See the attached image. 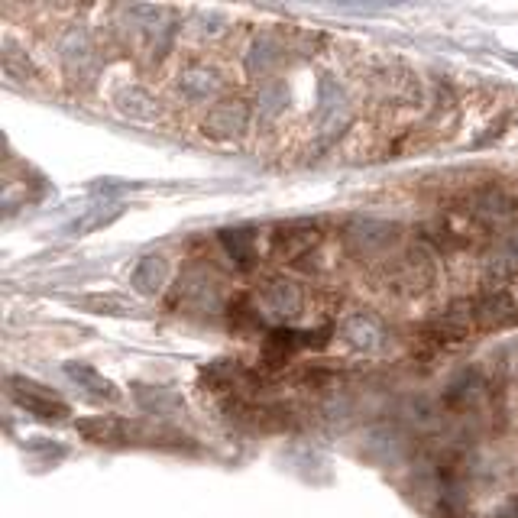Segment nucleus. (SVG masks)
<instances>
[{
	"label": "nucleus",
	"mask_w": 518,
	"mask_h": 518,
	"mask_svg": "<svg viewBox=\"0 0 518 518\" xmlns=\"http://www.w3.org/2000/svg\"><path fill=\"white\" fill-rule=\"evenodd\" d=\"M114 101L120 107V114L130 117V120H153L156 117V98L140 85H130V88H120L114 94Z\"/></svg>",
	"instance_id": "20"
},
{
	"label": "nucleus",
	"mask_w": 518,
	"mask_h": 518,
	"mask_svg": "<svg viewBox=\"0 0 518 518\" xmlns=\"http://www.w3.org/2000/svg\"><path fill=\"white\" fill-rule=\"evenodd\" d=\"M285 104H289V91L279 81H272V85L259 88V114L263 117H276L285 111Z\"/></svg>",
	"instance_id": "23"
},
{
	"label": "nucleus",
	"mask_w": 518,
	"mask_h": 518,
	"mask_svg": "<svg viewBox=\"0 0 518 518\" xmlns=\"http://www.w3.org/2000/svg\"><path fill=\"white\" fill-rule=\"evenodd\" d=\"M169 259L162 256V253H146L136 259V266L130 272V285L140 295H159L162 289H166V282H169Z\"/></svg>",
	"instance_id": "13"
},
{
	"label": "nucleus",
	"mask_w": 518,
	"mask_h": 518,
	"mask_svg": "<svg viewBox=\"0 0 518 518\" xmlns=\"http://www.w3.org/2000/svg\"><path fill=\"white\" fill-rule=\"evenodd\" d=\"M259 305H263L269 318L289 324L305 311V292L302 285L289 276H272L263 282V289H259Z\"/></svg>",
	"instance_id": "6"
},
{
	"label": "nucleus",
	"mask_w": 518,
	"mask_h": 518,
	"mask_svg": "<svg viewBox=\"0 0 518 518\" xmlns=\"http://www.w3.org/2000/svg\"><path fill=\"white\" fill-rule=\"evenodd\" d=\"M91 444L104 447H182L185 434L162 428V425H146L136 418H120V415H94L81 418L75 425Z\"/></svg>",
	"instance_id": "1"
},
{
	"label": "nucleus",
	"mask_w": 518,
	"mask_h": 518,
	"mask_svg": "<svg viewBox=\"0 0 518 518\" xmlns=\"http://www.w3.org/2000/svg\"><path fill=\"white\" fill-rule=\"evenodd\" d=\"M7 392L10 399L17 402L23 412H30L33 418H43V421H65L68 418V402L62 399L59 392H52L49 386L36 383V379H26V376H10L7 379Z\"/></svg>",
	"instance_id": "3"
},
{
	"label": "nucleus",
	"mask_w": 518,
	"mask_h": 518,
	"mask_svg": "<svg viewBox=\"0 0 518 518\" xmlns=\"http://www.w3.org/2000/svg\"><path fill=\"white\" fill-rule=\"evenodd\" d=\"M347 117H350V104H347L344 88H340L331 75H324L321 85H318V107H315V124H318V130L321 133L337 130L340 124H347Z\"/></svg>",
	"instance_id": "9"
},
{
	"label": "nucleus",
	"mask_w": 518,
	"mask_h": 518,
	"mask_svg": "<svg viewBox=\"0 0 518 518\" xmlns=\"http://www.w3.org/2000/svg\"><path fill=\"white\" fill-rule=\"evenodd\" d=\"M179 302L188 308L211 311L221 305V285L214 276H208L204 269H192L188 276L179 279Z\"/></svg>",
	"instance_id": "12"
},
{
	"label": "nucleus",
	"mask_w": 518,
	"mask_h": 518,
	"mask_svg": "<svg viewBox=\"0 0 518 518\" xmlns=\"http://www.w3.org/2000/svg\"><path fill=\"white\" fill-rule=\"evenodd\" d=\"M230 324L237 327V331H256L263 318H259V308L247 305V302H234L230 305Z\"/></svg>",
	"instance_id": "24"
},
{
	"label": "nucleus",
	"mask_w": 518,
	"mask_h": 518,
	"mask_svg": "<svg viewBox=\"0 0 518 518\" xmlns=\"http://www.w3.org/2000/svg\"><path fill=\"white\" fill-rule=\"evenodd\" d=\"M59 59L65 65L68 78L75 81H91L101 68L98 46H94L88 30H78V26H72V30L59 39Z\"/></svg>",
	"instance_id": "4"
},
{
	"label": "nucleus",
	"mask_w": 518,
	"mask_h": 518,
	"mask_svg": "<svg viewBox=\"0 0 518 518\" xmlns=\"http://www.w3.org/2000/svg\"><path fill=\"white\" fill-rule=\"evenodd\" d=\"M85 305L88 311H98V315H127V302H120V298H85Z\"/></svg>",
	"instance_id": "26"
},
{
	"label": "nucleus",
	"mask_w": 518,
	"mask_h": 518,
	"mask_svg": "<svg viewBox=\"0 0 518 518\" xmlns=\"http://www.w3.org/2000/svg\"><path fill=\"white\" fill-rule=\"evenodd\" d=\"M250 127V107L243 101H217L204 117V136L211 140H234Z\"/></svg>",
	"instance_id": "8"
},
{
	"label": "nucleus",
	"mask_w": 518,
	"mask_h": 518,
	"mask_svg": "<svg viewBox=\"0 0 518 518\" xmlns=\"http://www.w3.org/2000/svg\"><path fill=\"white\" fill-rule=\"evenodd\" d=\"M62 373L68 383L75 386V392L81 395V399H88V402H98V405H117L120 402V389L107 379L104 373L94 370L91 363H65L62 366Z\"/></svg>",
	"instance_id": "7"
},
{
	"label": "nucleus",
	"mask_w": 518,
	"mask_h": 518,
	"mask_svg": "<svg viewBox=\"0 0 518 518\" xmlns=\"http://www.w3.org/2000/svg\"><path fill=\"white\" fill-rule=\"evenodd\" d=\"M470 214L480 224H502L515 214V201L502 192V188L489 185V188H480V192L470 198Z\"/></svg>",
	"instance_id": "14"
},
{
	"label": "nucleus",
	"mask_w": 518,
	"mask_h": 518,
	"mask_svg": "<svg viewBox=\"0 0 518 518\" xmlns=\"http://www.w3.org/2000/svg\"><path fill=\"white\" fill-rule=\"evenodd\" d=\"M318 240H321V230L315 224H289V227L276 230V237H272V253L279 259H295V256L308 253Z\"/></svg>",
	"instance_id": "15"
},
{
	"label": "nucleus",
	"mask_w": 518,
	"mask_h": 518,
	"mask_svg": "<svg viewBox=\"0 0 518 518\" xmlns=\"http://www.w3.org/2000/svg\"><path fill=\"white\" fill-rule=\"evenodd\" d=\"M428 331L438 337V340H467L473 331H480L476 327V311H473V302H454L451 308H444L438 318L431 321Z\"/></svg>",
	"instance_id": "10"
},
{
	"label": "nucleus",
	"mask_w": 518,
	"mask_h": 518,
	"mask_svg": "<svg viewBox=\"0 0 518 518\" xmlns=\"http://www.w3.org/2000/svg\"><path fill=\"white\" fill-rule=\"evenodd\" d=\"M473 311H476V327L480 331H489V327H509V324H518V305L512 302L509 292H489L483 298H476L473 302Z\"/></svg>",
	"instance_id": "11"
},
{
	"label": "nucleus",
	"mask_w": 518,
	"mask_h": 518,
	"mask_svg": "<svg viewBox=\"0 0 518 518\" xmlns=\"http://www.w3.org/2000/svg\"><path fill=\"white\" fill-rule=\"evenodd\" d=\"M221 247L230 253L237 266H253L256 263V230L250 227H227L221 230Z\"/></svg>",
	"instance_id": "19"
},
{
	"label": "nucleus",
	"mask_w": 518,
	"mask_h": 518,
	"mask_svg": "<svg viewBox=\"0 0 518 518\" xmlns=\"http://www.w3.org/2000/svg\"><path fill=\"white\" fill-rule=\"evenodd\" d=\"M340 337H344L353 350L370 353L383 344V324H379L373 315H353L344 321V327H340Z\"/></svg>",
	"instance_id": "17"
},
{
	"label": "nucleus",
	"mask_w": 518,
	"mask_h": 518,
	"mask_svg": "<svg viewBox=\"0 0 518 518\" xmlns=\"http://www.w3.org/2000/svg\"><path fill=\"white\" fill-rule=\"evenodd\" d=\"M120 204H111V201H101V204H91V208L85 211V214H78L72 224H68V230H72V234H78V237H85V234H94V230H104L107 224H114L117 217H120Z\"/></svg>",
	"instance_id": "21"
},
{
	"label": "nucleus",
	"mask_w": 518,
	"mask_h": 518,
	"mask_svg": "<svg viewBox=\"0 0 518 518\" xmlns=\"http://www.w3.org/2000/svg\"><path fill=\"white\" fill-rule=\"evenodd\" d=\"M402 237V227L395 221H379V217H357L344 227V247L347 253L370 259V256H386Z\"/></svg>",
	"instance_id": "2"
},
{
	"label": "nucleus",
	"mask_w": 518,
	"mask_h": 518,
	"mask_svg": "<svg viewBox=\"0 0 518 518\" xmlns=\"http://www.w3.org/2000/svg\"><path fill=\"white\" fill-rule=\"evenodd\" d=\"M282 62V49L276 43H269V39H259V43H253L250 56H247V72L256 75V78H266L279 68Z\"/></svg>",
	"instance_id": "22"
},
{
	"label": "nucleus",
	"mask_w": 518,
	"mask_h": 518,
	"mask_svg": "<svg viewBox=\"0 0 518 518\" xmlns=\"http://www.w3.org/2000/svg\"><path fill=\"white\" fill-rule=\"evenodd\" d=\"M493 518H518V499H512L509 506H502L499 512H493Z\"/></svg>",
	"instance_id": "27"
},
{
	"label": "nucleus",
	"mask_w": 518,
	"mask_h": 518,
	"mask_svg": "<svg viewBox=\"0 0 518 518\" xmlns=\"http://www.w3.org/2000/svg\"><path fill=\"white\" fill-rule=\"evenodd\" d=\"M4 72L13 75V78H30L33 75V65H30V59H26L17 46L7 43L4 46Z\"/></svg>",
	"instance_id": "25"
},
{
	"label": "nucleus",
	"mask_w": 518,
	"mask_h": 518,
	"mask_svg": "<svg viewBox=\"0 0 518 518\" xmlns=\"http://www.w3.org/2000/svg\"><path fill=\"white\" fill-rule=\"evenodd\" d=\"M515 272H518V234L502 240L499 250L486 259V282L496 285V292H499V285H506Z\"/></svg>",
	"instance_id": "18"
},
{
	"label": "nucleus",
	"mask_w": 518,
	"mask_h": 518,
	"mask_svg": "<svg viewBox=\"0 0 518 518\" xmlns=\"http://www.w3.org/2000/svg\"><path fill=\"white\" fill-rule=\"evenodd\" d=\"M431 279H434V263L421 250L392 259V266L386 269V285L399 295H421L431 285Z\"/></svg>",
	"instance_id": "5"
},
{
	"label": "nucleus",
	"mask_w": 518,
	"mask_h": 518,
	"mask_svg": "<svg viewBox=\"0 0 518 518\" xmlns=\"http://www.w3.org/2000/svg\"><path fill=\"white\" fill-rule=\"evenodd\" d=\"M179 91L185 94L188 101H214L217 94L224 91V81L221 75L214 72V68H188V72H182L179 78Z\"/></svg>",
	"instance_id": "16"
}]
</instances>
